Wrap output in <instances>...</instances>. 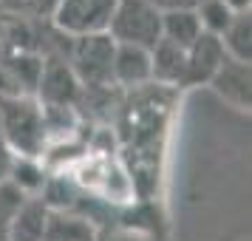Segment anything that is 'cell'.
<instances>
[{
  "mask_svg": "<svg viewBox=\"0 0 252 241\" xmlns=\"http://www.w3.org/2000/svg\"><path fill=\"white\" fill-rule=\"evenodd\" d=\"M0 134L3 142L23 159H40L46 150L43 108L34 97L12 94L0 97Z\"/></svg>",
  "mask_w": 252,
  "mask_h": 241,
  "instance_id": "obj_1",
  "label": "cell"
},
{
  "mask_svg": "<svg viewBox=\"0 0 252 241\" xmlns=\"http://www.w3.org/2000/svg\"><path fill=\"white\" fill-rule=\"evenodd\" d=\"M114 51L116 43L111 34H91V37H77L68 43L65 63L71 66L74 77L80 80L82 91L94 88H111V71H114Z\"/></svg>",
  "mask_w": 252,
  "mask_h": 241,
  "instance_id": "obj_2",
  "label": "cell"
},
{
  "mask_svg": "<svg viewBox=\"0 0 252 241\" xmlns=\"http://www.w3.org/2000/svg\"><path fill=\"white\" fill-rule=\"evenodd\" d=\"M108 34L116 46L153 48L161 40V12L150 0H119Z\"/></svg>",
  "mask_w": 252,
  "mask_h": 241,
  "instance_id": "obj_3",
  "label": "cell"
},
{
  "mask_svg": "<svg viewBox=\"0 0 252 241\" xmlns=\"http://www.w3.org/2000/svg\"><path fill=\"white\" fill-rule=\"evenodd\" d=\"M119 0H60L51 26L68 40L91 34H108V26L114 20Z\"/></svg>",
  "mask_w": 252,
  "mask_h": 241,
  "instance_id": "obj_4",
  "label": "cell"
},
{
  "mask_svg": "<svg viewBox=\"0 0 252 241\" xmlns=\"http://www.w3.org/2000/svg\"><path fill=\"white\" fill-rule=\"evenodd\" d=\"M34 97L43 108H74L82 100V85L74 77L65 57L43 54V69H40Z\"/></svg>",
  "mask_w": 252,
  "mask_h": 241,
  "instance_id": "obj_5",
  "label": "cell"
},
{
  "mask_svg": "<svg viewBox=\"0 0 252 241\" xmlns=\"http://www.w3.org/2000/svg\"><path fill=\"white\" fill-rule=\"evenodd\" d=\"M224 46L216 34H201L193 46L187 48V80L184 85H198V82H207L216 77V71L224 66Z\"/></svg>",
  "mask_w": 252,
  "mask_h": 241,
  "instance_id": "obj_6",
  "label": "cell"
},
{
  "mask_svg": "<svg viewBox=\"0 0 252 241\" xmlns=\"http://www.w3.org/2000/svg\"><path fill=\"white\" fill-rule=\"evenodd\" d=\"M187 80V51L159 40L150 48V82L159 85H184Z\"/></svg>",
  "mask_w": 252,
  "mask_h": 241,
  "instance_id": "obj_7",
  "label": "cell"
},
{
  "mask_svg": "<svg viewBox=\"0 0 252 241\" xmlns=\"http://www.w3.org/2000/svg\"><path fill=\"white\" fill-rule=\"evenodd\" d=\"M111 82L122 88H139L150 82V51L136 46H116Z\"/></svg>",
  "mask_w": 252,
  "mask_h": 241,
  "instance_id": "obj_8",
  "label": "cell"
},
{
  "mask_svg": "<svg viewBox=\"0 0 252 241\" xmlns=\"http://www.w3.org/2000/svg\"><path fill=\"white\" fill-rule=\"evenodd\" d=\"M210 85L235 108H250V66L235 63V60H224V66L216 71Z\"/></svg>",
  "mask_w": 252,
  "mask_h": 241,
  "instance_id": "obj_9",
  "label": "cell"
},
{
  "mask_svg": "<svg viewBox=\"0 0 252 241\" xmlns=\"http://www.w3.org/2000/svg\"><path fill=\"white\" fill-rule=\"evenodd\" d=\"M48 207L40 199H26L6 230V241H43Z\"/></svg>",
  "mask_w": 252,
  "mask_h": 241,
  "instance_id": "obj_10",
  "label": "cell"
},
{
  "mask_svg": "<svg viewBox=\"0 0 252 241\" xmlns=\"http://www.w3.org/2000/svg\"><path fill=\"white\" fill-rule=\"evenodd\" d=\"M201 34L204 32H201V23H198L195 9L161 12V40H167V43H173V46H179L187 51Z\"/></svg>",
  "mask_w": 252,
  "mask_h": 241,
  "instance_id": "obj_11",
  "label": "cell"
},
{
  "mask_svg": "<svg viewBox=\"0 0 252 241\" xmlns=\"http://www.w3.org/2000/svg\"><path fill=\"white\" fill-rule=\"evenodd\" d=\"M43 241H94V227L71 210H48Z\"/></svg>",
  "mask_w": 252,
  "mask_h": 241,
  "instance_id": "obj_12",
  "label": "cell"
},
{
  "mask_svg": "<svg viewBox=\"0 0 252 241\" xmlns=\"http://www.w3.org/2000/svg\"><path fill=\"white\" fill-rule=\"evenodd\" d=\"M218 40L224 46L227 60L250 66V60H252V17H250V12L232 14L229 26L224 29V34L218 37Z\"/></svg>",
  "mask_w": 252,
  "mask_h": 241,
  "instance_id": "obj_13",
  "label": "cell"
},
{
  "mask_svg": "<svg viewBox=\"0 0 252 241\" xmlns=\"http://www.w3.org/2000/svg\"><path fill=\"white\" fill-rule=\"evenodd\" d=\"M6 182H12L26 199H37V193H43V187H46V171H43V165L37 159H23V156H17V159L9 162V168H6Z\"/></svg>",
  "mask_w": 252,
  "mask_h": 241,
  "instance_id": "obj_14",
  "label": "cell"
},
{
  "mask_svg": "<svg viewBox=\"0 0 252 241\" xmlns=\"http://www.w3.org/2000/svg\"><path fill=\"white\" fill-rule=\"evenodd\" d=\"M57 3L60 0H0V14L26 23H40V20H51Z\"/></svg>",
  "mask_w": 252,
  "mask_h": 241,
  "instance_id": "obj_15",
  "label": "cell"
},
{
  "mask_svg": "<svg viewBox=\"0 0 252 241\" xmlns=\"http://www.w3.org/2000/svg\"><path fill=\"white\" fill-rule=\"evenodd\" d=\"M195 14H198V23H201V32L204 34H216L221 37L224 29L232 20V12L224 0H198L195 6Z\"/></svg>",
  "mask_w": 252,
  "mask_h": 241,
  "instance_id": "obj_16",
  "label": "cell"
},
{
  "mask_svg": "<svg viewBox=\"0 0 252 241\" xmlns=\"http://www.w3.org/2000/svg\"><path fill=\"white\" fill-rule=\"evenodd\" d=\"M23 202H26V196L20 193L12 182L0 179V241H6V230H9L14 213L20 210Z\"/></svg>",
  "mask_w": 252,
  "mask_h": 241,
  "instance_id": "obj_17",
  "label": "cell"
},
{
  "mask_svg": "<svg viewBox=\"0 0 252 241\" xmlns=\"http://www.w3.org/2000/svg\"><path fill=\"white\" fill-rule=\"evenodd\" d=\"M159 12H173V9H195L198 0H150Z\"/></svg>",
  "mask_w": 252,
  "mask_h": 241,
  "instance_id": "obj_18",
  "label": "cell"
},
{
  "mask_svg": "<svg viewBox=\"0 0 252 241\" xmlns=\"http://www.w3.org/2000/svg\"><path fill=\"white\" fill-rule=\"evenodd\" d=\"M229 6V12L232 14H241V12H250V0H224Z\"/></svg>",
  "mask_w": 252,
  "mask_h": 241,
  "instance_id": "obj_19",
  "label": "cell"
},
{
  "mask_svg": "<svg viewBox=\"0 0 252 241\" xmlns=\"http://www.w3.org/2000/svg\"><path fill=\"white\" fill-rule=\"evenodd\" d=\"M108 241H133V239H122V236H116V239H108Z\"/></svg>",
  "mask_w": 252,
  "mask_h": 241,
  "instance_id": "obj_20",
  "label": "cell"
},
{
  "mask_svg": "<svg viewBox=\"0 0 252 241\" xmlns=\"http://www.w3.org/2000/svg\"><path fill=\"white\" fill-rule=\"evenodd\" d=\"M0 37H3V17H0Z\"/></svg>",
  "mask_w": 252,
  "mask_h": 241,
  "instance_id": "obj_21",
  "label": "cell"
}]
</instances>
